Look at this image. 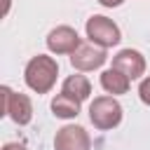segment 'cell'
<instances>
[{
  "label": "cell",
  "mask_w": 150,
  "mask_h": 150,
  "mask_svg": "<svg viewBox=\"0 0 150 150\" xmlns=\"http://www.w3.org/2000/svg\"><path fill=\"white\" fill-rule=\"evenodd\" d=\"M98 2H101L103 7H120L124 0H98Z\"/></svg>",
  "instance_id": "5bb4252c"
},
{
  "label": "cell",
  "mask_w": 150,
  "mask_h": 150,
  "mask_svg": "<svg viewBox=\"0 0 150 150\" xmlns=\"http://www.w3.org/2000/svg\"><path fill=\"white\" fill-rule=\"evenodd\" d=\"M105 61H108L105 47H101V45H96V42H91V40H89V42H80L77 49L70 54V63H73V68L80 70V73L96 70V68H101Z\"/></svg>",
  "instance_id": "5b68a950"
},
{
  "label": "cell",
  "mask_w": 150,
  "mask_h": 150,
  "mask_svg": "<svg viewBox=\"0 0 150 150\" xmlns=\"http://www.w3.org/2000/svg\"><path fill=\"white\" fill-rule=\"evenodd\" d=\"M61 91L68 94V96H75L77 101H87L89 94H91V82H89L84 75H70V77L63 80Z\"/></svg>",
  "instance_id": "8fae6325"
},
{
  "label": "cell",
  "mask_w": 150,
  "mask_h": 150,
  "mask_svg": "<svg viewBox=\"0 0 150 150\" xmlns=\"http://www.w3.org/2000/svg\"><path fill=\"white\" fill-rule=\"evenodd\" d=\"M80 42L82 40L77 35V30L70 28V26H56L47 35V47H49L52 54H73Z\"/></svg>",
  "instance_id": "52a82bcc"
},
{
  "label": "cell",
  "mask_w": 150,
  "mask_h": 150,
  "mask_svg": "<svg viewBox=\"0 0 150 150\" xmlns=\"http://www.w3.org/2000/svg\"><path fill=\"white\" fill-rule=\"evenodd\" d=\"M2 150H26V145L23 143H5Z\"/></svg>",
  "instance_id": "4fadbf2b"
},
{
  "label": "cell",
  "mask_w": 150,
  "mask_h": 150,
  "mask_svg": "<svg viewBox=\"0 0 150 150\" xmlns=\"http://www.w3.org/2000/svg\"><path fill=\"white\" fill-rule=\"evenodd\" d=\"M80 103L82 101H77L75 96H68V94L61 91L52 98V112L61 120H73V117L80 115Z\"/></svg>",
  "instance_id": "30bf717a"
},
{
  "label": "cell",
  "mask_w": 150,
  "mask_h": 150,
  "mask_svg": "<svg viewBox=\"0 0 150 150\" xmlns=\"http://www.w3.org/2000/svg\"><path fill=\"white\" fill-rule=\"evenodd\" d=\"M138 96H141V101H143L145 105H150V75H148L145 80H141V84H138Z\"/></svg>",
  "instance_id": "7c38bea8"
},
{
  "label": "cell",
  "mask_w": 150,
  "mask_h": 150,
  "mask_svg": "<svg viewBox=\"0 0 150 150\" xmlns=\"http://www.w3.org/2000/svg\"><path fill=\"white\" fill-rule=\"evenodd\" d=\"M89 120L101 131L115 129L122 122V105L112 96H96L89 105Z\"/></svg>",
  "instance_id": "7a4b0ae2"
},
{
  "label": "cell",
  "mask_w": 150,
  "mask_h": 150,
  "mask_svg": "<svg viewBox=\"0 0 150 150\" xmlns=\"http://www.w3.org/2000/svg\"><path fill=\"white\" fill-rule=\"evenodd\" d=\"M129 84H131V80H129L122 70H117V68H108V70L101 73V87H103L108 94H112V96L127 94V91H129Z\"/></svg>",
  "instance_id": "9c48e42d"
},
{
  "label": "cell",
  "mask_w": 150,
  "mask_h": 150,
  "mask_svg": "<svg viewBox=\"0 0 150 150\" xmlns=\"http://www.w3.org/2000/svg\"><path fill=\"white\" fill-rule=\"evenodd\" d=\"M84 30H87V38H89L91 42H96V45H101V47H105V49L120 45V40H122L120 26H117L112 19L103 16V14H94V16H89Z\"/></svg>",
  "instance_id": "277c9868"
},
{
  "label": "cell",
  "mask_w": 150,
  "mask_h": 150,
  "mask_svg": "<svg viewBox=\"0 0 150 150\" xmlns=\"http://www.w3.org/2000/svg\"><path fill=\"white\" fill-rule=\"evenodd\" d=\"M91 138L80 124H66L54 136V150H89Z\"/></svg>",
  "instance_id": "8992f818"
},
{
  "label": "cell",
  "mask_w": 150,
  "mask_h": 150,
  "mask_svg": "<svg viewBox=\"0 0 150 150\" xmlns=\"http://www.w3.org/2000/svg\"><path fill=\"white\" fill-rule=\"evenodd\" d=\"M0 96H2V115H7L14 124L26 127L33 120V103H30V98L26 94H16L7 84H2Z\"/></svg>",
  "instance_id": "3957f363"
},
{
  "label": "cell",
  "mask_w": 150,
  "mask_h": 150,
  "mask_svg": "<svg viewBox=\"0 0 150 150\" xmlns=\"http://www.w3.org/2000/svg\"><path fill=\"white\" fill-rule=\"evenodd\" d=\"M112 68L122 70L129 80H138L143 73H145V59L141 52L136 49H120L115 56H112Z\"/></svg>",
  "instance_id": "ba28073f"
},
{
  "label": "cell",
  "mask_w": 150,
  "mask_h": 150,
  "mask_svg": "<svg viewBox=\"0 0 150 150\" xmlns=\"http://www.w3.org/2000/svg\"><path fill=\"white\" fill-rule=\"evenodd\" d=\"M56 75H59V63H56V59H52L47 54L33 56L23 70V80H26L28 89H33L35 94H47L56 84Z\"/></svg>",
  "instance_id": "6da1fadb"
}]
</instances>
